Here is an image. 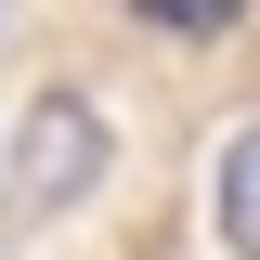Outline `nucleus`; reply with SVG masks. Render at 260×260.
Returning a JSON list of instances; mask_svg holds the SVG:
<instances>
[{"mask_svg": "<svg viewBox=\"0 0 260 260\" xmlns=\"http://www.w3.org/2000/svg\"><path fill=\"white\" fill-rule=\"evenodd\" d=\"M104 169V130H91V104H39V130H26V169H13V208H65V195Z\"/></svg>", "mask_w": 260, "mask_h": 260, "instance_id": "nucleus-1", "label": "nucleus"}, {"mask_svg": "<svg viewBox=\"0 0 260 260\" xmlns=\"http://www.w3.org/2000/svg\"><path fill=\"white\" fill-rule=\"evenodd\" d=\"M221 234H234V260H260V130L221 156Z\"/></svg>", "mask_w": 260, "mask_h": 260, "instance_id": "nucleus-2", "label": "nucleus"}]
</instances>
